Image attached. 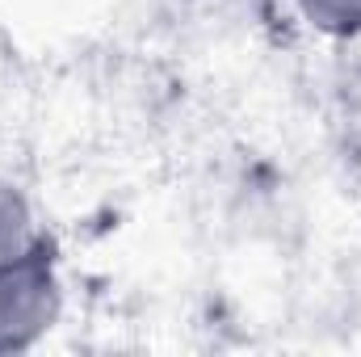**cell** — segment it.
I'll return each mask as SVG.
<instances>
[{
	"label": "cell",
	"mask_w": 361,
	"mask_h": 357,
	"mask_svg": "<svg viewBox=\"0 0 361 357\" xmlns=\"http://www.w3.org/2000/svg\"><path fill=\"white\" fill-rule=\"evenodd\" d=\"M63 311V282H59V248L42 231L38 244L0 269V357L34 349Z\"/></svg>",
	"instance_id": "1"
},
{
	"label": "cell",
	"mask_w": 361,
	"mask_h": 357,
	"mask_svg": "<svg viewBox=\"0 0 361 357\" xmlns=\"http://www.w3.org/2000/svg\"><path fill=\"white\" fill-rule=\"evenodd\" d=\"M332 131L341 152L361 164V59H341L332 76Z\"/></svg>",
	"instance_id": "2"
},
{
	"label": "cell",
	"mask_w": 361,
	"mask_h": 357,
	"mask_svg": "<svg viewBox=\"0 0 361 357\" xmlns=\"http://www.w3.org/2000/svg\"><path fill=\"white\" fill-rule=\"evenodd\" d=\"M38 227H34V210H30V198L13 185V181H0V269L21 261L34 244H38Z\"/></svg>",
	"instance_id": "3"
},
{
	"label": "cell",
	"mask_w": 361,
	"mask_h": 357,
	"mask_svg": "<svg viewBox=\"0 0 361 357\" xmlns=\"http://www.w3.org/2000/svg\"><path fill=\"white\" fill-rule=\"evenodd\" d=\"M302 21L332 38V42H353L361 38V0H294Z\"/></svg>",
	"instance_id": "4"
}]
</instances>
